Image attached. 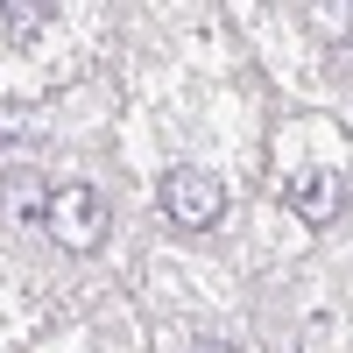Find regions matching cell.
<instances>
[{"label": "cell", "mask_w": 353, "mask_h": 353, "mask_svg": "<svg viewBox=\"0 0 353 353\" xmlns=\"http://www.w3.org/2000/svg\"><path fill=\"white\" fill-rule=\"evenodd\" d=\"M43 233H50L64 254H92V248L106 241V198H99L92 184H57L50 205H43Z\"/></svg>", "instance_id": "1"}, {"label": "cell", "mask_w": 353, "mask_h": 353, "mask_svg": "<svg viewBox=\"0 0 353 353\" xmlns=\"http://www.w3.org/2000/svg\"><path fill=\"white\" fill-rule=\"evenodd\" d=\"M163 219L176 226V233H212L219 219H226V184L212 170H170L163 176Z\"/></svg>", "instance_id": "2"}, {"label": "cell", "mask_w": 353, "mask_h": 353, "mask_svg": "<svg viewBox=\"0 0 353 353\" xmlns=\"http://www.w3.org/2000/svg\"><path fill=\"white\" fill-rule=\"evenodd\" d=\"M346 198H353V170L332 163V170H297L290 176V212H297L304 226H332L346 212Z\"/></svg>", "instance_id": "3"}, {"label": "cell", "mask_w": 353, "mask_h": 353, "mask_svg": "<svg viewBox=\"0 0 353 353\" xmlns=\"http://www.w3.org/2000/svg\"><path fill=\"white\" fill-rule=\"evenodd\" d=\"M0 205H8L14 226H43L50 191H43V176H0Z\"/></svg>", "instance_id": "4"}, {"label": "cell", "mask_w": 353, "mask_h": 353, "mask_svg": "<svg viewBox=\"0 0 353 353\" xmlns=\"http://www.w3.org/2000/svg\"><path fill=\"white\" fill-rule=\"evenodd\" d=\"M0 21L14 28V43H28V36H43V28L57 21V8L50 0H0Z\"/></svg>", "instance_id": "5"}, {"label": "cell", "mask_w": 353, "mask_h": 353, "mask_svg": "<svg viewBox=\"0 0 353 353\" xmlns=\"http://www.w3.org/2000/svg\"><path fill=\"white\" fill-rule=\"evenodd\" d=\"M191 353H241V346H233V339H198Z\"/></svg>", "instance_id": "6"}]
</instances>
